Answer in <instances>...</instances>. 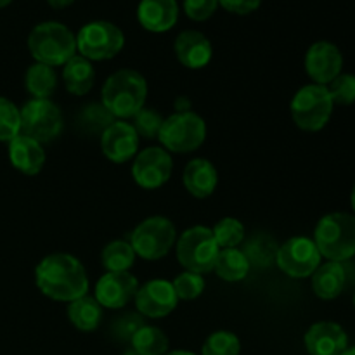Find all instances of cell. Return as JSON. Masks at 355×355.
I'll return each instance as SVG.
<instances>
[{
    "label": "cell",
    "instance_id": "83f0119b",
    "mask_svg": "<svg viewBox=\"0 0 355 355\" xmlns=\"http://www.w3.org/2000/svg\"><path fill=\"white\" fill-rule=\"evenodd\" d=\"M101 262L107 272H128L135 262V252L132 245L123 239L111 241L101 253Z\"/></svg>",
    "mask_w": 355,
    "mask_h": 355
},
{
    "label": "cell",
    "instance_id": "ba28073f",
    "mask_svg": "<svg viewBox=\"0 0 355 355\" xmlns=\"http://www.w3.org/2000/svg\"><path fill=\"white\" fill-rule=\"evenodd\" d=\"M177 241L175 225L162 215L148 217L130 232L128 243L135 255L144 260H159L173 248Z\"/></svg>",
    "mask_w": 355,
    "mask_h": 355
},
{
    "label": "cell",
    "instance_id": "7402d4cb",
    "mask_svg": "<svg viewBox=\"0 0 355 355\" xmlns=\"http://www.w3.org/2000/svg\"><path fill=\"white\" fill-rule=\"evenodd\" d=\"M312 290L322 300L340 297L347 286V270L342 262L322 263L312 274Z\"/></svg>",
    "mask_w": 355,
    "mask_h": 355
},
{
    "label": "cell",
    "instance_id": "ac0fdd59",
    "mask_svg": "<svg viewBox=\"0 0 355 355\" xmlns=\"http://www.w3.org/2000/svg\"><path fill=\"white\" fill-rule=\"evenodd\" d=\"M173 51H175V55L180 61V64L191 69L205 68L211 61V54H214L210 40L196 30L182 31L175 38Z\"/></svg>",
    "mask_w": 355,
    "mask_h": 355
},
{
    "label": "cell",
    "instance_id": "7dc6e473",
    "mask_svg": "<svg viewBox=\"0 0 355 355\" xmlns=\"http://www.w3.org/2000/svg\"><path fill=\"white\" fill-rule=\"evenodd\" d=\"M354 305H355V295H354Z\"/></svg>",
    "mask_w": 355,
    "mask_h": 355
},
{
    "label": "cell",
    "instance_id": "e575fe53",
    "mask_svg": "<svg viewBox=\"0 0 355 355\" xmlns=\"http://www.w3.org/2000/svg\"><path fill=\"white\" fill-rule=\"evenodd\" d=\"M165 118L158 113L153 107H142L137 114L134 116V123L132 127L135 128L139 137L144 139H158L159 130H162V125Z\"/></svg>",
    "mask_w": 355,
    "mask_h": 355
},
{
    "label": "cell",
    "instance_id": "ffe728a7",
    "mask_svg": "<svg viewBox=\"0 0 355 355\" xmlns=\"http://www.w3.org/2000/svg\"><path fill=\"white\" fill-rule=\"evenodd\" d=\"M184 187L191 196L198 200L211 196L217 189L218 184V172L210 159L194 158L184 168Z\"/></svg>",
    "mask_w": 355,
    "mask_h": 355
},
{
    "label": "cell",
    "instance_id": "d590c367",
    "mask_svg": "<svg viewBox=\"0 0 355 355\" xmlns=\"http://www.w3.org/2000/svg\"><path fill=\"white\" fill-rule=\"evenodd\" d=\"M328 87V92L331 96L333 104H340V106H349L355 103V75H342L340 73L335 80H333Z\"/></svg>",
    "mask_w": 355,
    "mask_h": 355
},
{
    "label": "cell",
    "instance_id": "836d02e7",
    "mask_svg": "<svg viewBox=\"0 0 355 355\" xmlns=\"http://www.w3.org/2000/svg\"><path fill=\"white\" fill-rule=\"evenodd\" d=\"M172 286L179 300H196L205 291L207 283H205V277L201 274L186 270L172 281Z\"/></svg>",
    "mask_w": 355,
    "mask_h": 355
},
{
    "label": "cell",
    "instance_id": "d6a6232c",
    "mask_svg": "<svg viewBox=\"0 0 355 355\" xmlns=\"http://www.w3.org/2000/svg\"><path fill=\"white\" fill-rule=\"evenodd\" d=\"M21 134L19 107L12 101L0 97V142H10Z\"/></svg>",
    "mask_w": 355,
    "mask_h": 355
},
{
    "label": "cell",
    "instance_id": "f35d334b",
    "mask_svg": "<svg viewBox=\"0 0 355 355\" xmlns=\"http://www.w3.org/2000/svg\"><path fill=\"white\" fill-rule=\"evenodd\" d=\"M222 7L234 14H250L257 10L262 0H218Z\"/></svg>",
    "mask_w": 355,
    "mask_h": 355
},
{
    "label": "cell",
    "instance_id": "9a60e30c",
    "mask_svg": "<svg viewBox=\"0 0 355 355\" xmlns=\"http://www.w3.org/2000/svg\"><path fill=\"white\" fill-rule=\"evenodd\" d=\"M139 290L137 277L130 272H106L96 284L94 298L103 309L125 307Z\"/></svg>",
    "mask_w": 355,
    "mask_h": 355
},
{
    "label": "cell",
    "instance_id": "5b68a950",
    "mask_svg": "<svg viewBox=\"0 0 355 355\" xmlns=\"http://www.w3.org/2000/svg\"><path fill=\"white\" fill-rule=\"evenodd\" d=\"M158 139L168 153H193L207 139V123L194 111H175L163 120Z\"/></svg>",
    "mask_w": 355,
    "mask_h": 355
},
{
    "label": "cell",
    "instance_id": "f6af8a7d",
    "mask_svg": "<svg viewBox=\"0 0 355 355\" xmlns=\"http://www.w3.org/2000/svg\"><path fill=\"white\" fill-rule=\"evenodd\" d=\"M123 355H142V354L135 352V350H134V349H130V350H127V352H123Z\"/></svg>",
    "mask_w": 355,
    "mask_h": 355
},
{
    "label": "cell",
    "instance_id": "7bdbcfd3",
    "mask_svg": "<svg viewBox=\"0 0 355 355\" xmlns=\"http://www.w3.org/2000/svg\"><path fill=\"white\" fill-rule=\"evenodd\" d=\"M340 355H355V347H352V349H347V350H343L342 354Z\"/></svg>",
    "mask_w": 355,
    "mask_h": 355
},
{
    "label": "cell",
    "instance_id": "8d00e7d4",
    "mask_svg": "<svg viewBox=\"0 0 355 355\" xmlns=\"http://www.w3.org/2000/svg\"><path fill=\"white\" fill-rule=\"evenodd\" d=\"M144 326L141 314H135V312H128V314L120 315L118 319H114L113 326H111V333L116 340L121 342H130L132 336L135 335L139 328Z\"/></svg>",
    "mask_w": 355,
    "mask_h": 355
},
{
    "label": "cell",
    "instance_id": "3957f363",
    "mask_svg": "<svg viewBox=\"0 0 355 355\" xmlns=\"http://www.w3.org/2000/svg\"><path fill=\"white\" fill-rule=\"evenodd\" d=\"M28 47L35 61L55 68L76 55V37L66 24L45 21L31 30Z\"/></svg>",
    "mask_w": 355,
    "mask_h": 355
},
{
    "label": "cell",
    "instance_id": "4dcf8cb0",
    "mask_svg": "<svg viewBox=\"0 0 355 355\" xmlns=\"http://www.w3.org/2000/svg\"><path fill=\"white\" fill-rule=\"evenodd\" d=\"M116 118L106 110L101 103L89 104L82 110L78 114V125L80 130L85 134H103L107 127H110Z\"/></svg>",
    "mask_w": 355,
    "mask_h": 355
},
{
    "label": "cell",
    "instance_id": "bcb514c9",
    "mask_svg": "<svg viewBox=\"0 0 355 355\" xmlns=\"http://www.w3.org/2000/svg\"><path fill=\"white\" fill-rule=\"evenodd\" d=\"M352 208L355 211V186H354V191H352Z\"/></svg>",
    "mask_w": 355,
    "mask_h": 355
},
{
    "label": "cell",
    "instance_id": "2e32d148",
    "mask_svg": "<svg viewBox=\"0 0 355 355\" xmlns=\"http://www.w3.org/2000/svg\"><path fill=\"white\" fill-rule=\"evenodd\" d=\"M103 155L113 163H127L137 156L139 135L132 123L125 120H114L101 134Z\"/></svg>",
    "mask_w": 355,
    "mask_h": 355
},
{
    "label": "cell",
    "instance_id": "5bb4252c",
    "mask_svg": "<svg viewBox=\"0 0 355 355\" xmlns=\"http://www.w3.org/2000/svg\"><path fill=\"white\" fill-rule=\"evenodd\" d=\"M343 55L331 42H315L305 54V69L318 85H329L342 73Z\"/></svg>",
    "mask_w": 355,
    "mask_h": 355
},
{
    "label": "cell",
    "instance_id": "1f68e13d",
    "mask_svg": "<svg viewBox=\"0 0 355 355\" xmlns=\"http://www.w3.org/2000/svg\"><path fill=\"white\" fill-rule=\"evenodd\" d=\"M241 342L231 331H215L205 340L201 355H239Z\"/></svg>",
    "mask_w": 355,
    "mask_h": 355
},
{
    "label": "cell",
    "instance_id": "b9f144b4",
    "mask_svg": "<svg viewBox=\"0 0 355 355\" xmlns=\"http://www.w3.org/2000/svg\"><path fill=\"white\" fill-rule=\"evenodd\" d=\"M165 355H196V354L187 352V350H173V352H168V354H165Z\"/></svg>",
    "mask_w": 355,
    "mask_h": 355
},
{
    "label": "cell",
    "instance_id": "74e56055",
    "mask_svg": "<svg viewBox=\"0 0 355 355\" xmlns=\"http://www.w3.org/2000/svg\"><path fill=\"white\" fill-rule=\"evenodd\" d=\"M218 0H184V10L187 17L194 21H205L214 16Z\"/></svg>",
    "mask_w": 355,
    "mask_h": 355
},
{
    "label": "cell",
    "instance_id": "277c9868",
    "mask_svg": "<svg viewBox=\"0 0 355 355\" xmlns=\"http://www.w3.org/2000/svg\"><path fill=\"white\" fill-rule=\"evenodd\" d=\"M314 243L321 257L329 262H345L355 255V217L349 214H328L318 222Z\"/></svg>",
    "mask_w": 355,
    "mask_h": 355
},
{
    "label": "cell",
    "instance_id": "484cf974",
    "mask_svg": "<svg viewBox=\"0 0 355 355\" xmlns=\"http://www.w3.org/2000/svg\"><path fill=\"white\" fill-rule=\"evenodd\" d=\"M24 87L33 99H49L58 89V75L52 66L35 62L26 69Z\"/></svg>",
    "mask_w": 355,
    "mask_h": 355
},
{
    "label": "cell",
    "instance_id": "d4e9b609",
    "mask_svg": "<svg viewBox=\"0 0 355 355\" xmlns=\"http://www.w3.org/2000/svg\"><path fill=\"white\" fill-rule=\"evenodd\" d=\"M250 267L252 266L241 250L225 248L218 252L214 270L220 279L227 281V283H238L248 276Z\"/></svg>",
    "mask_w": 355,
    "mask_h": 355
},
{
    "label": "cell",
    "instance_id": "52a82bcc",
    "mask_svg": "<svg viewBox=\"0 0 355 355\" xmlns=\"http://www.w3.org/2000/svg\"><path fill=\"white\" fill-rule=\"evenodd\" d=\"M333 99L328 87L311 83L297 90L290 104L291 116L298 128L307 132H318L328 125L333 114Z\"/></svg>",
    "mask_w": 355,
    "mask_h": 355
},
{
    "label": "cell",
    "instance_id": "8992f818",
    "mask_svg": "<svg viewBox=\"0 0 355 355\" xmlns=\"http://www.w3.org/2000/svg\"><path fill=\"white\" fill-rule=\"evenodd\" d=\"M220 248L210 227L194 225L186 229L177 239V260L189 272L208 274L214 270Z\"/></svg>",
    "mask_w": 355,
    "mask_h": 355
},
{
    "label": "cell",
    "instance_id": "e0dca14e",
    "mask_svg": "<svg viewBox=\"0 0 355 355\" xmlns=\"http://www.w3.org/2000/svg\"><path fill=\"white\" fill-rule=\"evenodd\" d=\"M304 343L311 355H340L349 349L345 329L331 321L312 324L305 333Z\"/></svg>",
    "mask_w": 355,
    "mask_h": 355
},
{
    "label": "cell",
    "instance_id": "603a6c76",
    "mask_svg": "<svg viewBox=\"0 0 355 355\" xmlns=\"http://www.w3.org/2000/svg\"><path fill=\"white\" fill-rule=\"evenodd\" d=\"M62 80L64 87L73 96H85L92 90L96 82V69L92 62L83 55H73L64 66H62Z\"/></svg>",
    "mask_w": 355,
    "mask_h": 355
},
{
    "label": "cell",
    "instance_id": "4fadbf2b",
    "mask_svg": "<svg viewBox=\"0 0 355 355\" xmlns=\"http://www.w3.org/2000/svg\"><path fill=\"white\" fill-rule=\"evenodd\" d=\"M179 298L172 283L165 279H153L139 286L135 293V307L142 318L163 319L175 311Z\"/></svg>",
    "mask_w": 355,
    "mask_h": 355
},
{
    "label": "cell",
    "instance_id": "f1b7e54d",
    "mask_svg": "<svg viewBox=\"0 0 355 355\" xmlns=\"http://www.w3.org/2000/svg\"><path fill=\"white\" fill-rule=\"evenodd\" d=\"M132 349L142 355H165L168 352V336L156 326L144 324L130 340Z\"/></svg>",
    "mask_w": 355,
    "mask_h": 355
},
{
    "label": "cell",
    "instance_id": "ab89813d",
    "mask_svg": "<svg viewBox=\"0 0 355 355\" xmlns=\"http://www.w3.org/2000/svg\"><path fill=\"white\" fill-rule=\"evenodd\" d=\"M73 2H75V0H47L49 6L54 7V9H64V7L71 6Z\"/></svg>",
    "mask_w": 355,
    "mask_h": 355
},
{
    "label": "cell",
    "instance_id": "6da1fadb",
    "mask_svg": "<svg viewBox=\"0 0 355 355\" xmlns=\"http://www.w3.org/2000/svg\"><path fill=\"white\" fill-rule=\"evenodd\" d=\"M38 290L55 302H69L85 297L89 276L76 257L69 253H52L42 259L35 269Z\"/></svg>",
    "mask_w": 355,
    "mask_h": 355
},
{
    "label": "cell",
    "instance_id": "cb8c5ba5",
    "mask_svg": "<svg viewBox=\"0 0 355 355\" xmlns=\"http://www.w3.org/2000/svg\"><path fill=\"white\" fill-rule=\"evenodd\" d=\"M68 318L78 331L90 333L99 328L103 321V307L97 304L96 298L85 295V297L69 302Z\"/></svg>",
    "mask_w": 355,
    "mask_h": 355
},
{
    "label": "cell",
    "instance_id": "ee69618b",
    "mask_svg": "<svg viewBox=\"0 0 355 355\" xmlns=\"http://www.w3.org/2000/svg\"><path fill=\"white\" fill-rule=\"evenodd\" d=\"M10 2H12V0H0V9H2V7H6V6H9Z\"/></svg>",
    "mask_w": 355,
    "mask_h": 355
},
{
    "label": "cell",
    "instance_id": "30bf717a",
    "mask_svg": "<svg viewBox=\"0 0 355 355\" xmlns=\"http://www.w3.org/2000/svg\"><path fill=\"white\" fill-rule=\"evenodd\" d=\"M21 134L42 146L58 139L62 132V113L51 99H31L19 110Z\"/></svg>",
    "mask_w": 355,
    "mask_h": 355
},
{
    "label": "cell",
    "instance_id": "8fae6325",
    "mask_svg": "<svg viewBox=\"0 0 355 355\" xmlns=\"http://www.w3.org/2000/svg\"><path fill=\"white\" fill-rule=\"evenodd\" d=\"M276 263L286 276L293 279H304L312 276L321 266V253L314 239L305 236H295L279 246Z\"/></svg>",
    "mask_w": 355,
    "mask_h": 355
},
{
    "label": "cell",
    "instance_id": "44dd1931",
    "mask_svg": "<svg viewBox=\"0 0 355 355\" xmlns=\"http://www.w3.org/2000/svg\"><path fill=\"white\" fill-rule=\"evenodd\" d=\"M9 159L24 175H37L45 165V151L40 142L19 134L9 142Z\"/></svg>",
    "mask_w": 355,
    "mask_h": 355
},
{
    "label": "cell",
    "instance_id": "7a4b0ae2",
    "mask_svg": "<svg viewBox=\"0 0 355 355\" xmlns=\"http://www.w3.org/2000/svg\"><path fill=\"white\" fill-rule=\"evenodd\" d=\"M148 82L135 69H118L107 76L101 90V104L118 120L134 118L144 107Z\"/></svg>",
    "mask_w": 355,
    "mask_h": 355
},
{
    "label": "cell",
    "instance_id": "9c48e42d",
    "mask_svg": "<svg viewBox=\"0 0 355 355\" xmlns=\"http://www.w3.org/2000/svg\"><path fill=\"white\" fill-rule=\"evenodd\" d=\"M123 45V31L107 21L87 23L76 35V51L89 61H106L114 58L120 54Z\"/></svg>",
    "mask_w": 355,
    "mask_h": 355
},
{
    "label": "cell",
    "instance_id": "4316f807",
    "mask_svg": "<svg viewBox=\"0 0 355 355\" xmlns=\"http://www.w3.org/2000/svg\"><path fill=\"white\" fill-rule=\"evenodd\" d=\"M277 250H279V245H277L272 236L266 234V232H257L255 236H252L246 241L245 252L243 253L248 259L250 266L266 269V267L272 266L276 262Z\"/></svg>",
    "mask_w": 355,
    "mask_h": 355
},
{
    "label": "cell",
    "instance_id": "d6986e66",
    "mask_svg": "<svg viewBox=\"0 0 355 355\" xmlns=\"http://www.w3.org/2000/svg\"><path fill=\"white\" fill-rule=\"evenodd\" d=\"M137 19L142 28L153 33H163L175 26L179 19L177 0H141Z\"/></svg>",
    "mask_w": 355,
    "mask_h": 355
},
{
    "label": "cell",
    "instance_id": "60d3db41",
    "mask_svg": "<svg viewBox=\"0 0 355 355\" xmlns=\"http://www.w3.org/2000/svg\"><path fill=\"white\" fill-rule=\"evenodd\" d=\"M175 110L177 111H191V103L186 99V97H180V99L175 101Z\"/></svg>",
    "mask_w": 355,
    "mask_h": 355
},
{
    "label": "cell",
    "instance_id": "f546056e",
    "mask_svg": "<svg viewBox=\"0 0 355 355\" xmlns=\"http://www.w3.org/2000/svg\"><path fill=\"white\" fill-rule=\"evenodd\" d=\"M211 234H214L215 241H217L218 248H238L246 238L245 225L234 217H224L211 227Z\"/></svg>",
    "mask_w": 355,
    "mask_h": 355
},
{
    "label": "cell",
    "instance_id": "7c38bea8",
    "mask_svg": "<svg viewBox=\"0 0 355 355\" xmlns=\"http://www.w3.org/2000/svg\"><path fill=\"white\" fill-rule=\"evenodd\" d=\"M172 156L163 148H146L132 163V177L142 189H158L172 177Z\"/></svg>",
    "mask_w": 355,
    "mask_h": 355
}]
</instances>
